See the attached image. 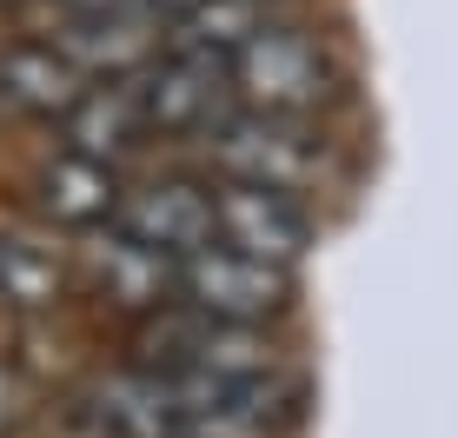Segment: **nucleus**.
Listing matches in <instances>:
<instances>
[{"label": "nucleus", "mask_w": 458, "mask_h": 438, "mask_svg": "<svg viewBox=\"0 0 458 438\" xmlns=\"http://www.w3.org/2000/svg\"><path fill=\"white\" fill-rule=\"evenodd\" d=\"M133 366L160 372V379H273L279 346L266 325L213 319L199 306H160L133 325Z\"/></svg>", "instance_id": "obj_1"}, {"label": "nucleus", "mask_w": 458, "mask_h": 438, "mask_svg": "<svg viewBox=\"0 0 458 438\" xmlns=\"http://www.w3.org/2000/svg\"><path fill=\"white\" fill-rule=\"evenodd\" d=\"M226 87H233V106L312 120L319 106L339 100V67H333V54H326L319 34L266 21L259 34L226 60Z\"/></svg>", "instance_id": "obj_2"}, {"label": "nucleus", "mask_w": 458, "mask_h": 438, "mask_svg": "<svg viewBox=\"0 0 458 438\" xmlns=\"http://www.w3.org/2000/svg\"><path fill=\"white\" fill-rule=\"evenodd\" d=\"M207 160L226 180L279 186V193H319L326 180V133H312L293 114H252V106H226L207 133Z\"/></svg>", "instance_id": "obj_3"}, {"label": "nucleus", "mask_w": 458, "mask_h": 438, "mask_svg": "<svg viewBox=\"0 0 458 438\" xmlns=\"http://www.w3.org/2000/svg\"><path fill=\"white\" fill-rule=\"evenodd\" d=\"M126 100H133L147 139H207L213 120L233 106L226 67L207 54H186V46H160L140 73H126Z\"/></svg>", "instance_id": "obj_4"}, {"label": "nucleus", "mask_w": 458, "mask_h": 438, "mask_svg": "<svg viewBox=\"0 0 458 438\" xmlns=\"http://www.w3.org/2000/svg\"><path fill=\"white\" fill-rule=\"evenodd\" d=\"M180 306H199L213 319H240V325H266L293 306V265L213 240L180 259Z\"/></svg>", "instance_id": "obj_5"}, {"label": "nucleus", "mask_w": 458, "mask_h": 438, "mask_svg": "<svg viewBox=\"0 0 458 438\" xmlns=\"http://www.w3.org/2000/svg\"><path fill=\"white\" fill-rule=\"evenodd\" d=\"M213 213H219V240L240 246V253L299 265L312 246V213L299 193H279V186H252V180H213Z\"/></svg>", "instance_id": "obj_6"}, {"label": "nucleus", "mask_w": 458, "mask_h": 438, "mask_svg": "<svg viewBox=\"0 0 458 438\" xmlns=\"http://www.w3.org/2000/svg\"><path fill=\"white\" fill-rule=\"evenodd\" d=\"M114 226L126 240L153 246L166 259H186L199 246L219 240V213H213V180H147V186H126Z\"/></svg>", "instance_id": "obj_7"}, {"label": "nucleus", "mask_w": 458, "mask_h": 438, "mask_svg": "<svg viewBox=\"0 0 458 438\" xmlns=\"http://www.w3.org/2000/svg\"><path fill=\"white\" fill-rule=\"evenodd\" d=\"M60 46L73 54V67L87 80H126L166 46V13H153L147 0H120V7H100V13H67Z\"/></svg>", "instance_id": "obj_8"}, {"label": "nucleus", "mask_w": 458, "mask_h": 438, "mask_svg": "<svg viewBox=\"0 0 458 438\" xmlns=\"http://www.w3.org/2000/svg\"><path fill=\"white\" fill-rule=\"evenodd\" d=\"M87 73L60 40H7L0 46V114L34 120V127H60L73 106L87 100Z\"/></svg>", "instance_id": "obj_9"}, {"label": "nucleus", "mask_w": 458, "mask_h": 438, "mask_svg": "<svg viewBox=\"0 0 458 438\" xmlns=\"http://www.w3.org/2000/svg\"><path fill=\"white\" fill-rule=\"evenodd\" d=\"M81 279L100 299H114L126 306L133 319H147V312H160L180 299V259H166V253H153V246H140V240H126L120 226H100L93 240L81 246Z\"/></svg>", "instance_id": "obj_10"}, {"label": "nucleus", "mask_w": 458, "mask_h": 438, "mask_svg": "<svg viewBox=\"0 0 458 438\" xmlns=\"http://www.w3.org/2000/svg\"><path fill=\"white\" fill-rule=\"evenodd\" d=\"M120 193H126L120 166L93 160V153H81V147H60L54 160H40V173H34V206L54 219V226H73V232L114 226Z\"/></svg>", "instance_id": "obj_11"}, {"label": "nucleus", "mask_w": 458, "mask_h": 438, "mask_svg": "<svg viewBox=\"0 0 458 438\" xmlns=\"http://www.w3.org/2000/svg\"><path fill=\"white\" fill-rule=\"evenodd\" d=\"M81 286V265L67 246L34 226H0V306L7 312H60Z\"/></svg>", "instance_id": "obj_12"}, {"label": "nucleus", "mask_w": 458, "mask_h": 438, "mask_svg": "<svg viewBox=\"0 0 458 438\" xmlns=\"http://www.w3.org/2000/svg\"><path fill=\"white\" fill-rule=\"evenodd\" d=\"M60 127H67V139H60V147H81V153H93V160H114V166L126 160V153L147 147V127H140V114H133V100H126L120 80H93L87 100L73 106Z\"/></svg>", "instance_id": "obj_13"}, {"label": "nucleus", "mask_w": 458, "mask_h": 438, "mask_svg": "<svg viewBox=\"0 0 458 438\" xmlns=\"http://www.w3.org/2000/svg\"><path fill=\"white\" fill-rule=\"evenodd\" d=\"M259 27H266V0H186L166 27V46H186V54H207L226 67Z\"/></svg>", "instance_id": "obj_14"}, {"label": "nucleus", "mask_w": 458, "mask_h": 438, "mask_svg": "<svg viewBox=\"0 0 458 438\" xmlns=\"http://www.w3.org/2000/svg\"><path fill=\"white\" fill-rule=\"evenodd\" d=\"M180 438H279L273 418H186Z\"/></svg>", "instance_id": "obj_15"}, {"label": "nucleus", "mask_w": 458, "mask_h": 438, "mask_svg": "<svg viewBox=\"0 0 458 438\" xmlns=\"http://www.w3.org/2000/svg\"><path fill=\"white\" fill-rule=\"evenodd\" d=\"M21 425H27V385L0 366V438H13Z\"/></svg>", "instance_id": "obj_16"}, {"label": "nucleus", "mask_w": 458, "mask_h": 438, "mask_svg": "<svg viewBox=\"0 0 458 438\" xmlns=\"http://www.w3.org/2000/svg\"><path fill=\"white\" fill-rule=\"evenodd\" d=\"M0 7H13V0H0Z\"/></svg>", "instance_id": "obj_17"}]
</instances>
